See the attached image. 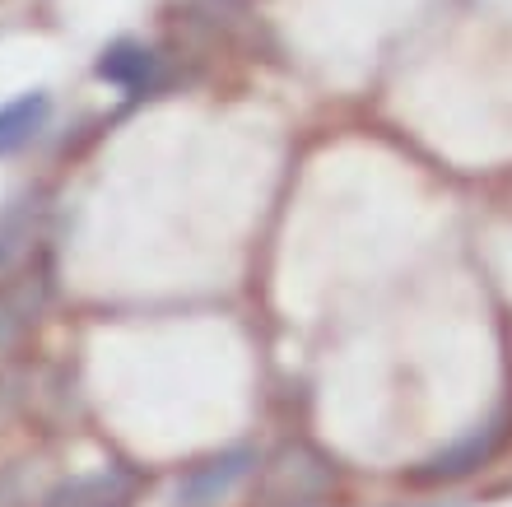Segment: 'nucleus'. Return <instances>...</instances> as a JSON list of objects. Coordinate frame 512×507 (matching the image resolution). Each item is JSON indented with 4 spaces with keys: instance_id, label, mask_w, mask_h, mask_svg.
<instances>
[{
    "instance_id": "nucleus-1",
    "label": "nucleus",
    "mask_w": 512,
    "mask_h": 507,
    "mask_svg": "<svg viewBox=\"0 0 512 507\" xmlns=\"http://www.w3.org/2000/svg\"><path fill=\"white\" fill-rule=\"evenodd\" d=\"M252 466H256V456L247 452V447L210 456V461H201V466H191L187 475H182V484H177V503L182 507H215V503H224V498H229L233 489L252 475Z\"/></svg>"
},
{
    "instance_id": "nucleus-2",
    "label": "nucleus",
    "mask_w": 512,
    "mask_h": 507,
    "mask_svg": "<svg viewBox=\"0 0 512 507\" xmlns=\"http://www.w3.org/2000/svg\"><path fill=\"white\" fill-rule=\"evenodd\" d=\"M326 489H331V466L308 447H284L266 470V494L284 507L308 503V498L326 494Z\"/></svg>"
},
{
    "instance_id": "nucleus-3",
    "label": "nucleus",
    "mask_w": 512,
    "mask_h": 507,
    "mask_svg": "<svg viewBox=\"0 0 512 507\" xmlns=\"http://www.w3.org/2000/svg\"><path fill=\"white\" fill-rule=\"evenodd\" d=\"M494 447H499V428L489 424V428H480V433H471V438L452 442V447H447V452H438L433 461H424V466L415 470V484H447V480H461V475H471L475 466H485Z\"/></svg>"
},
{
    "instance_id": "nucleus-4",
    "label": "nucleus",
    "mask_w": 512,
    "mask_h": 507,
    "mask_svg": "<svg viewBox=\"0 0 512 507\" xmlns=\"http://www.w3.org/2000/svg\"><path fill=\"white\" fill-rule=\"evenodd\" d=\"M47 117H52V98L42 94V89L0 103V159H10V154L33 145L38 131L47 126Z\"/></svg>"
},
{
    "instance_id": "nucleus-5",
    "label": "nucleus",
    "mask_w": 512,
    "mask_h": 507,
    "mask_svg": "<svg viewBox=\"0 0 512 507\" xmlns=\"http://www.w3.org/2000/svg\"><path fill=\"white\" fill-rule=\"evenodd\" d=\"M42 312V280L19 275L0 284V354H10Z\"/></svg>"
},
{
    "instance_id": "nucleus-6",
    "label": "nucleus",
    "mask_w": 512,
    "mask_h": 507,
    "mask_svg": "<svg viewBox=\"0 0 512 507\" xmlns=\"http://www.w3.org/2000/svg\"><path fill=\"white\" fill-rule=\"evenodd\" d=\"M154 52L140 47V42H112L108 52L98 56V80L117 84V89H145V80L154 75Z\"/></svg>"
},
{
    "instance_id": "nucleus-7",
    "label": "nucleus",
    "mask_w": 512,
    "mask_h": 507,
    "mask_svg": "<svg viewBox=\"0 0 512 507\" xmlns=\"http://www.w3.org/2000/svg\"><path fill=\"white\" fill-rule=\"evenodd\" d=\"M19 401H24V391H19V377L0 368V433L14 424V414H19Z\"/></svg>"
},
{
    "instance_id": "nucleus-8",
    "label": "nucleus",
    "mask_w": 512,
    "mask_h": 507,
    "mask_svg": "<svg viewBox=\"0 0 512 507\" xmlns=\"http://www.w3.org/2000/svg\"><path fill=\"white\" fill-rule=\"evenodd\" d=\"M0 507H19V484H14V475H0Z\"/></svg>"
}]
</instances>
